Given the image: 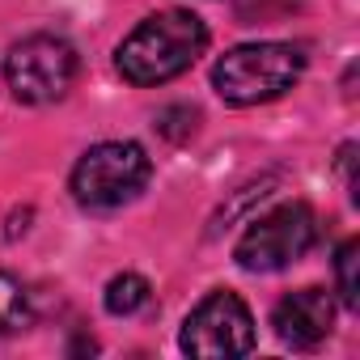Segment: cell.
Instances as JSON below:
<instances>
[{"mask_svg": "<svg viewBox=\"0 0 360 360\" xmlns=\"http://www.w3.org/2000/svg\"><path fill=\"white\" fill-rule=\"evenodd\" d=\"M208 51V26L191 9H161L148 13L115 51V68L127 85L153 89L183 77Z\"/></svg>", "mask_w": 360, "mask_h": 360, "instance_id": "cell-1", "label": "cell"}, {"mask_svg": "<svg viewBox=\"0 0 360 360\" xmlns=\"http://www.w3.org/2000/svg\"><path fill=\"white\" fill-rule=\"evenodd\" d=\"M305 47L301 43H242L212 64V89L229 106H259L284 98L305 77Z\"/></svg>", "mask_w": 360, "mask_h": 360, "instance_id": "cell-2", "label": "cell"}, {"mask_svg": "<svg viewBox=\"0 0 360 360\" xmlns=\"http://www.w3.org/2000/svg\"><path fill=\"white\" fill-rule=\"evenodd\" d=\"M153 178V161L136 140H102L72 165V200L89 212H110L131 204Z\"/></svg>", "mask_w": 360, "mask_h": 360, "instance_id": "cell-3", "label": "cell"}, {"mask_svg": "<svg viewBox=\"0 0 360 360\" xmlns=\"http://www.w3.org/2000/svg\"><path fill=\"white\" fill-rule=\"evenodd\" d=\"M314 242H318V217L309 204L292 200V204H276L263 217H255L242 229L233 259L246 271H284L297 259H305Z\"/></svg>", "mask_w": 360, "mask_h": 360, "instance_id": "cell-4", "label": "cell"}, {"mask_svg": "<svg viewBox=\"0 0 360 360\" xmlns=\"http://www.w3.org/2000/svg\"><path fill=\"white\" fill-rule=\"evenodd\" d=\"M77 68H81L77 47L60 34H30V39L13 43L5 56V81H9L13 98L26 106L60 102L72 89Z\"/></svg>", "mask_w": 360, "mask_h": 360, "instance_id": "cell-5", "label": "cell"}, {"mask_svg": "<svg viewBox=\"0 0 360 360\" xmlns=\"http://www.w3.org/2000/svg\"><path fill=\"white\" fill-rule=\"evenodd\" d=\"M178 347L187 356H200V360H221V356H246L255 347V318H250V305L229 292V288H217L208 292L183 322V335H178Z\"/></svg>", "mask_w": 360, "mask_h": 360, "instance_id": "cell-6", "label": "cell"}, {"mask_svg": "<svg viewBox=\"0 0 360 360\" xmlns=\"http://www.w3.org/2000/svg\"><path fill=\"white\" fill-rule=\"evenodd\" d=\"M271 326H276V335H280L284 347L309 352V347H318L330 335V326H335V301H330L326 288H297V292H288V297L276 301Z\"/></svg>", "mask_w": 360, "mask_h": 360, "instance_id": "cell-7", "label": "cell"}, {"mask_svg": "<svg viewBox=\"0 0 360 360\" xmlns=\"http://www.w3.org/2000/svg\"><path fill=\"white\" fill-rule=\"evenodd\" d=\"M34 322V301L30 288L13 276V271H0V335H18Z\"/></svg>", "mask_w": 360, "mask_h": 360, "instance_id": "cell-8", "label": "cell"}, {"mask_svg": "<svg viewBox=\"0 0 360 360\" xmlns=\"http://www.w3.org/2000/svg\"><path fill=\"white\" fill-rule=\"evenodd\" d=\"M148 301H153V288H148V280L136 276V271L115 276V280L106 284V292H102V305H106V314H115V318H131V314L148 309Z\"/></svg>", "mask_w": 360, "mask_h": 360, "instance_id": "cell-9", "label": "cell"}, {"mask_svg": "<svg viewBox=\"0 0 360 360\" xmlns=\"http://www.w3.org/2000/svg\"><path fill=\"white\" fill-rule=\"evenodd\" d=\"M356 267H360V242L347 238L339 246V255H335V284H339V297H343L347 309H360V276H356Z\"/></svg>", "mask_w": 360, "mask_h": 360, "instance_id": "cell-10", "label": "cell"}]
</instances>
